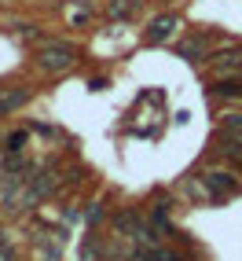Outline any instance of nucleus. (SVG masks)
<instances>
[{"label": "nucleus", "instance_id": "nucleus-1", "mask_svg": "<svg viewBox=\"0 0 242 261\" xmlns=\"http://www.w3.org/2000/svg\"><path fill=\"white\" fill-rule=\"evenodd\" d=\"M33 56H37V66H44V70H66V66H74L77 51L66 41H41Z\"/></svg>", "mask_w": 242, "mask_h": 261}, {"label": "nucleus", "instance_id": "nucleus-2", "mask_svg": "<svg viewBox=\"0 0 242 261\" xmlns=\"http://www.w3.org/2000/svg\"><path fill=\"white\" fill-rule=\"evenodd\" d=\"M209 59H213V77L217 81L242 74V48H220V51H213Z\"/></svg>", "mask_w": 242, "mask_h": 261}, {"label": "nucleus", "instance_id": "nucleus-3", "mask_svg": "<svg viewBox=\"0 0 242 261\" xmlns=\"http://www.w3.org/2000/svg\"><path fill=\"white\" fill-rule=\"evenodd\" d=\"M176 26H180L176 15H158V19L147 26V41H150V44H162V41L172 37V30H176Z\"/></svg>", "mask_w": 242, "mask_h": 261}, {"label": "nucleus", "instance_id": "nucleus-4", "mask_svg": "<svg viewBox=\"0 0 242 261\" xmlns=\"http://www.w3.org/2000/svg\"><path fill=\"white\" fill-rule=\"evenodd\" d=\"M205 188H209L213 195H235L238 180L231 177V173H224V169H209L205 173Z\"/></svg>", "mask_w": 242, "mask_h": 261}, {"label": "nucleus", "instance_id": "nucleus-5", "mask_svg": "<svg viewBox=\"0 0 242 261\" xmlns=\"http://www.w3.org/2000/svg\"><path fill=\"white\" fill-rule=\"evenodd\" d=\"M26 99H29V89H26V85H15V89H0V118L11 114V111H19Z\"/></svg>", "mask_w": 242, "mask_h": 261}, {"label": "nucleus", "instance_id": "nucleus-6", "mask_svg": "<svg viewBox=\"0 0 242 261\" xmlns=\"http://www.w3.org/2000/svg\"><path fill=\"white\" fill-rule=\"evenodd\" d=\"M205 44H209L205 37H191V41H184V44H180V56H191V59H202V56H205Z\"/></svg>", "mask_w": 242, "mask_h": 261}, {"label": "nucleus", "instance_id": "nucleus-7", "mask_svg": "<svg viewBox=\"0 0 242 261\" xmlns=\"http://www.w3.org/2000/svg\"><path fill=\"white\" fill-rule=\"evenodd\" d=\"M213 92H217V96H238V99H242V81L224 77V81H217V85H213Z\"/></svg>", "mask_w": 242, "mask_h": 261}, {"label": "nucleus", "instance_id": "nucleus-8", "mask_svg": "<svg viewBox=\"0 0 242 261\" xmlns=\"http://www.w3.org/2000/svg\"><path fill=\"white\" fill-rule=\"evenodd\" d=\"M220 129H224V133H242V111L220 114Z\"/></svg>", "mask_w": 242, "mask_h": 261}, {"label": "nucleus", "instance_id": "nucleus-9", "mask_svg": "<svg viewBox=\"0 0 242 261\" xmlns=\"http://www.w3.org/2000/svg\"><path fill=\"white\" fill-rule=\"evenodd\" d=\"M129 11H132V0H114V4H110L114 19H121V15H129Z\"/></svg>", "mask_w": 242, "mask_h": 261}, {"label": "nucleus", "instance_id": "nucleus-10", "mask_svg": "<svg viewBox=\"0 0 242 261\" xmlns=\"http://www.w3.org/2000/svg\"><path fill=\"white\" fill-rule=\"evenodd\" d=\"M0 261H11V250H8V239L0 236Z\"/></svg>", "mask_w": 242, "mask_h": 261}, {"label": "nucleus", "instance_id": "nucleus-11", "mask_svg": "<svg viewBox=\"0 0 242 261\" xmlns=\"http://www.w3.org/2000/svg\"><path fill=\"white\" fill-rule=\"evenodd\" d=\"M22 140H26V133H15V136H11V151H19V147H22Z\"/></svg>", "mask_w": 242, "mask_h": 261}]
</instances>
